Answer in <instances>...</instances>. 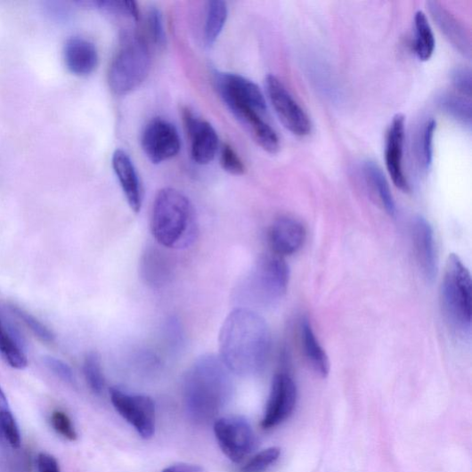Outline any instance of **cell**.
Listing matches in <instances>:
<instances>
[{
	"instance_id": "19",
	"label": "cell",
	"mask_w": 472,
	"mask_h": 472,
	"mask_svg": "<svg viewBox=\"0 0 472 472\" xmlns=\"http://www.w3.org/2000/svg\"><path fill=\"white\" fill-rule=\"evenodd\" d=\"M64 61L69 70L77 76H88L98 66L96 46L83 37H72L64 46Z\"/></svg>"
},
{
	"instance_id": "39",
	"label": "cell",
	"mask_w": 472,
	"mask_h": 472,
	"mask_svg": "<svg viewBox=\"0 0 472 472\" xmlns=\"http://www.w3.org/2000/svg\"><path fill=\"white\" fill-rule=\"evenodd\" d=\"M162 472H203V469L198 465L179 463L166 468Z\"/></svg>"
},
{
	"instance_id": "40",
	"label": "cell",
	"mask_w": 472,
	"mask_h": 472,
	"mask_svg": "<svg viewBox=\"0 0 472 472\" xmlns=\"http://www.w3.org/2000/svg\"><path fill=\"white\" fill-rule=\"evenodd\" d=\"M12 411L10 409L8 399L4 392L3 388L0 387V415Z\"/></svg>"
},
{
	"instance_id": "5",
	"label": "cell",
	"mask_w": 472,
	"mask_h": 472,
	"mask_svg": "<svg viewBox=\"0 0 472 472\" xmlns=\"http://www.w3.org/2000/svg\"><path fill=\"white\" fill-rule=\"evenodd\" d=\"M444 317L451 328L460 334L470 332L472 283L468 270L456 254L445 262L440 290Z\"/></svg>"
},
{
	"instance_id": "28",
	"label": "cell",
	"mask_w": 472,
	"mask_h": 472,
	"mask_svg": "<svg viewBox=\"0 0 472 472\" xmlns=\"http://www.w3.org/2000/svg\"><path fill=\"white\" fill-rule=\"evenodd\" d=\"M10 309L13 316L31 330L41 342L45 344H53L55 342L56 336L53 331H51L48 327L34 317L33 314L16 305H11Z\"/></svg>"
},
{
	"instance_id": "37",
	"label": "cell",
	"mask_w": 472,
	"mask_h": 472,
	"mask_svg": "<svg viewBox=\"0 0 472 472\" xmlns=\"http://www.w3.org/2000/svg\"><path fill=\"white\" fill-rule=\"evenodd\" d=\"M44 362L47 369L60 379L68 384L74 382V374L71 367L64 361L57 357L46 356L44 358Z\"/></svg>"
},
{
	"instance_id": "16",
	"label": "cell",
	"mask_w": 472,
	"mask_h": 472,
	"mask_svg": "<svg viewBox=\"0 0 472 472\" xmlns=\"http://www.w3.org/2000/svg\"><path fill=\"white\" fill-rule=\"evenodd\" d=\"M268 240L273 254L279 256H291L298 252L306 240L305 226L292 217H280L269 229Z\"/></svg>"
},
{
	"instance_id": "31",
	"label": "cell",
	"mask_w": 472,
	"mask_h": 472,
	"mask_svg": "<svg viewBox=\"0 0 472 472\" xmlns=\"http://www.w3.org/2000/svg\"><path fill=\"white\" fill-rule=\"evenodd\" d=\"M281 449L273 447L262 451L252 457L240 469L241 472H265L281 457Z\"/></svg>"
},
{
	"instance_id": "35",
	"label": "cell",
	"mask_w": 472,
	"mask_h": 472,
	"mask_svg": "<svg viewBox=\"0 0 472 472\" xmlns=\"http://www.w3.org/2000/svg\"><path fill=\"white\" fill-rule=\"evenodd\" d=\"M52 427L62 437L69 441H76L77 431L69 415L61 411L52 413L50 418Z\"/></svg>"
},
{
	"instance_id": "25",
	"label": "cell",
	"mask_w": 472,
	"mask_h": 472,
	"mask_svg": "<svg viewBox=\"0 0 472 472\" xmlns=\"http://www.w3.org/2000/svg\"><path fill=\"white\" fill-rule=\"evenodd\" d=\"M440 110L460 124L471 127L472 108L471 101L455 93L442 94L437 99Z\"/></svg>"
},
{
	"instance_id": "33",
	"label": "cell",
	"mask_w": 472,
	"mask_h": 472,
	"mask_svg": "<svg viewBox=\"0 0 472 472\" xmlns=\"http://www.w3.org/2000/svg\"><path fill=\"white\" fill-rule=\"evenodd\" d=\"M0 436L4 438L12 449H20V433L12 411L0 415Z\"/></svg>"
},
{
	"instance_id": "11",
	"label": "cell",
	"mask_w": 472,
	"mask_h": 472,
	"mask_svg": "<svg viewBox=\"0 0 472 472\" xmlns=\"http://www.w3.org/2000/svg\"><path fill=\"white\" fill-rule=\"evenodd\" d=\"M142 147L148 159L155 165L175 157L181 149V140L176 127L169 121L157 118L143 129Z\"/></svg>"
},
{
	"instance_id": "12",
	"label": "cell",
	"mask_w": 472,
	"mask_h": 472,
	"mask_svg": "<svg viewBox=\"0 0 472 472\" xmlns=\"http://www.w3.org/2000/svg\"><path fill=\"white\" fill-rule=\"evenodd\" d=\"M297 398V387L293 378L286 373L277 374L273 380L261 427L271 430L284 423L293 414Z\"/></svg>"
},
{
	"instance_id": "21",
	"label": "cell",
	"mask_w": 472,
	"mask_h": 472,
	"mask_svg": "<svg viewBox=\"0 0 472 472\" xmlns=\"http://www.w3.org/2000/svg\"><path fill=\"white\" fill-rule=\"evenodd\" d=\"M300 338L304 355L311 369L320 377L327 378L330 371V360L307 318L301 321Z\"/></svg>"
},
{
	"instance_id": "24",
	"label": "cell",
	"mask_w": 472,
	"mask_h": 472,
	"mask_svg": "<svg viewBox=\"0 0 472 472\" xmlns=\"http://www.w3.org/2000/svg\"><path fill=\"white\" fill-rule=\"evenodd\" d=\"M228 18L226 3L214 0L207 4L204 22V42L207 46H213L220 37Z\"/></svg>"
},
{
	"instance_id": "27",
	"label": "cell",
	"mask_w": 472,
	"mask_h": 472,
	"mask_svg": "<svg viewBox=\"0 0 472 472\" xmlns=\"http://www.w3.org/2000/svg\"><path fill=\"white\" fill-rule=\"evenodd\" d=\"M436 129V121L427 119L419 129L415 142V153L419 167L425 172L429 171L434 157V137Z\"/></svg>"
},
{
	"instance_id": "26",
	"label": "cell",
	"mask_w": 472,
	"mask_h": 472,
	"mask_svg": "<svg viewBox=\"0 0 472 472\" xmlns=\"http://www.w3.org/2000/svg\"><path fill=\"white\" fill-rule=\"evenodd\" d=\"M414 28L416 56L419 61H427L434 54L435 40L431 25L424 12L419 11L415 13Z\"/></svg>"
},
{
	"instance_id": "23",
	"label": "cell",
	"mask_w": 472,
	"mask_h": 472,
	"mask_svg": "<svg viewBox=\"0 0 472 472\" xmlns=\"http://www.w3.org/2000/svg\"><path fill=\"white\" fill-rule=\"evenodd\" d=\"M362 171L367 185H369L385 212L390 217H395L397 215L396 203L382 169L375 162L366 160L362 164Z\"/></svg>"
},
{
	"instance_id": "29",
	"label": "cell",
	"mask_w": 472,
	"mask_h": 472,
	"mask_svg": "<svg viewBox=\"0 0 472 472\" xmlns=\"http://www.w3.org/2000/svg\"><path fill=\"white\" fill-rule=\"evenodd\" d=\"M84 374L85 380L95 395H102L106 381L102 369L100 356L95 352L89 353L84 362Z\"/></svg>"
},
{
	"instance_id": "20",
	"label": "cell",
	"mask_w": 472,
	"mask_h": 472,
	"mask_svg": "<svg viewBox=\"0 0 472 472\" xmlns=\"http://www.w3.org/2000/svg\"><path fill=\"white\" fill-rule=\"evenodd\" d=\"M0 356L14 370L28 366V358L23 348L18 330L0 312Z\"/></svg>"
},
{
	"instance_id": "1",
	"label": "cell",
	"mask_w": 472,
	"mask_h": 472,
	"mask_svg": "<svg viewBox=\"0 0 472 472\" xmlns=\"http://www.w3.org/2000/svg\"><path fill=\"white\" fill-rule=\"evenodd\" d=\"M219 350V357L232 374L244 378L260 374L272 350L266 321L255 310L236 307L221 328Z\"/></svg>"
},
{
	"instance_id": "8",
	"label": "cell",
	"mask_w": 472,
	"mask_h": 472,
	"mask_svg": "<svg viewBox=\"0 0 472 472\" xmlns=\"http://www.w3.org/2000/svg\"><path fill=\"white\" fill-rule=\"evenodd\" d=\"M215 434L220 449L232 462H242L256 447V434L240 415H229L216 419Z\"/></svg>"
},
{
	"instance_id": "2",
	"label": "cell",
	"mask_w": 472,
	"mask_h": 472,
	"mask_svg": "<svg viewBox=\"0 0 472 472\" xmlns=\"http://www.w3.org/2000/svg\"><path fill=\"white\" fill-rule=\"evenodd\" d=\"M219 356L205 354L190 367L183 381V401L197 424L211 422L228 404L233 382Z\"/></svg>"
},
{
	"instance_id": "10",
	"label": "cell",
	"mask_w": 472,
	"mask_h": 472,
	"mask_svg": "<svg viewBox=\"0 0 472 472\" xmlns=\"http://www.w3.org/2000/svg\"><path fill=\"white\" fill-rule=\"evenodd\" d=\"M110 398L114 408L143 439L155 434L156 408L148 396L130 395L119 388H110Z\"/></svg>"
},
{
	"instance_id": "18",
	"label": "cell",
	"mask_w": 472,
	"mask_h": 472,
	"mask_svg": "<svg viewBox=\"0 0 472 472\" xmlns=\"http://www.w3.org/2000/svg\"><path fill=\"white\" fill-rule=\"evenodd\" d=\"M112 166L128 206L135 214H139L142 206L143 193L133 160L125 151L117 150L112 157Z\"/></svg>"
},
{
	"instance_id": "4",
	"label": "cell",
	"mask_w": 472,
	"mask_h": 472,
	"mask_svg": "<svg viewBox=\"0 0 472 472\" xmlns=\"http://www.w3.org/2000/svg\"><path fill=\"white\" fill-rule=\"evenodd\" d=\"M290 281V270L283 257L275 254L260 256L233 293L239 307L269 308L285 296Z\"/></svg>"
},
{
	"instance_id": "30",
	"label": "cell",
	"mask_w": 472,
	"mask_h": 472,
	"mask_svg": "<svg viewBox=\"0 0 472 472\" xmlns=\"http://www.w3.org/2000/svg\"><path fill=\"white\" fill-rule=\"evenodd\" d=\"M93 4L103 12L130 18L136 21L140 20L138 4L131 0H101Z\"/></svg>"
},
{
	"instance_id": "22",
	"label": "cell",
	"mask_w": 472,
	"mask_h": 472,
	"mask_svg": "<svg viewBox=\"0 0 472 472\" xmlns=\"http://www.w3.org/2000/svg\"><path fill=\"white\" fill-rule=\"evenodd\" d=\"M141 272L143 280L152 287L166 285L172 276V264L167 254L155 247L142 255Z\"/></svg>"
},
{
	"instance_id": "17",
	"label": "cell",
	"mask_w": 472,
	"mask_h": 472,
	"mask_svg": "<svg viewBox=\"0 0 472 472\" xmlns=\"http://www.w3.org/2000/svg\"><path fill=\"white\" fill-rule=\"evenodd\" d=\"M427 10L440 33L461 55L470 59L471 41L465 26L438 2H428Z\"/></svg>"
},
{
	"instance_id": "34",
	"label": "cell",
	"mask_w": 472,
	"mask_h": 472,
	"mask_svg": "<svg viewBox=\"0 0 472 472\" xmlns=\"http://www.w3.org/2000/svg\"><path fill=\"white\" fill-rule=\"evenodd\" d=\"M220 151V162L223 169L232 175H242L246 171L245 165L234 149L225 143Z\"/></svg>"
},
{
	"instance_id": "9",
	"label": "cell",
	"mask_w": 472,
	"mask_h": 472,
	"mask_svg": "<svg viewBox=\"0 0 472 472\" xmlns=\"http://www.w3.org/2000/svg\"><path fill=\"white\" fill-rule=\"evenodd\" d=\"M265 87L272 106L282 125L296 136L309 135L312 124L308 115L279 78L274 75H268Z\"/></svg>"
},
{
	"instance_id": "13",
	"label": "cell",
	"mask_w": 472,
	"mask_h": 472,
	"mask_svg": "<svg viewBox=\"0 0 472 472\" xmlns=\"http://www.w3.org/2000/svg\"><path fill=\"white\" fill-rule=\"evenodd\" d=\"M182 119L191 141L192 160L200 166L213 162L220 150L216 128L188 108L182 110Z\"/></svg>"
},
{
	"instance_id": "38",
	"label": "cell",
	"mask_w": 472,
	"mask_h": 472,
	"mask_svg": "<svg viewBox=\"0 0 472 472\" xmlns=\"http://www.w3.org/2000/svg\"><path fill=\"white\" fill-rule=\"evenodd\" d=\"M38 472H61L58 460L46 453H40L37 458Z\"/></svg>"
},
{
	"instance_id": "7",
	"label": "cell",
	"mask_w": 472,
	"mask_h": 472,
	"mask_svg": "<svg viewBox=\"0 0 472 472\" xmlns=\"http://www.w3.org/2000/svg\"><path fill=\"white\" fill-rule=\"evenodd\" d=\"M216 87L231 113L242 125L257 118H266L268 108L260 88L239 74L217 72Z\"/></svg>"
},
{
	"instance_id": "6",
	"label": "cell",
	"mask_w": 472,
	"mask_h": 472,
	"mask_svg": "<svg viewBox=\"0 0 472 472\" xmlns=\"http://www.w3.org/2000/svg\"><path fill=\"white\" fill-rule=\"evenodd\" d=\"M151 61L145 39L136 35L125 37L109 69L111 91L121 96L139 88L149 76Z\"/></svg>"
},
{
	"instance_id": "3",
	"label": "cell",
	"mask_w": 472,
	"mask_h": 472,
	"mask_svg": "<svg viewBox=\"0 0 472 472\" xmlns=\"http://www.w3.org/2000/svg\"><path fill=\"white\" fill-rule=\"evenodd\" d=\"M151 232L160 246L181 248L196 238V223L191 202L179 191L166 188L157 193L151 213Z\"/></svg>"
},
{
	"instance_id": "15",
	"label": "cell",
	"mask_w": 472,
	"mask_h": 472,
	"mask_svg": "<svg viewBox=\"0 0 472 472\" xmlns=\"http://www.w3.org/2000/svg\"><path fill=\"white\" fill-rule=\"evenodd\" d=\"M411 235L418 266L425 278L429 282H433L438 270V256L433 227L426 218L417 216L412 222Z\"/></svg>"
},
{
	"instance_id": "14",
	"label": "cell",
	"mask_w": 472,
	"mask_h": 472,
	"mask_svg": "<svg viewBox=\"0 0 472 472\" xmlns=\"http://www.w3.org/2000/svg\"><path fill=\"white\" fill-rule=\"evenodd\" d=\"M405 139V117L397 114L393 118L387 135L385 159L393 183L402 191L410 192V185L403 170V148Z\"/></svg>"
},
{
	"instance_id": "36",
	"label": "cell",
	"mask_w": 472,
	"mask_h": 472,
	"mask_svg": "<svg viewBox=\"0 0 472 472\" xmlns=\"http://www.w3.org/2000/svg\"><path fill=\"white\" fill-rule=\"evenodd\" d=\"M451 80L456 91L467 97L471 98L472 78L471 71L466 67H458L452 71Z\"/></svg>"
},
{
	"instance_id": "32",
	"label": "cell",
	"mask_w": 472,
	"mask_h": 472,
	"mask_svg": "<svg viewBox=\"0 0 472 472\" xmlns=\"http://www.w3.org/2000/svg\"><path fill=\"white\" fill-rule=\"evenodd\" d=\"M147 28L149 36L155 45L164 47L167 44V34L164 17L160 9L151 7L147 12Z\"/></svg>"
}]
</instances>
